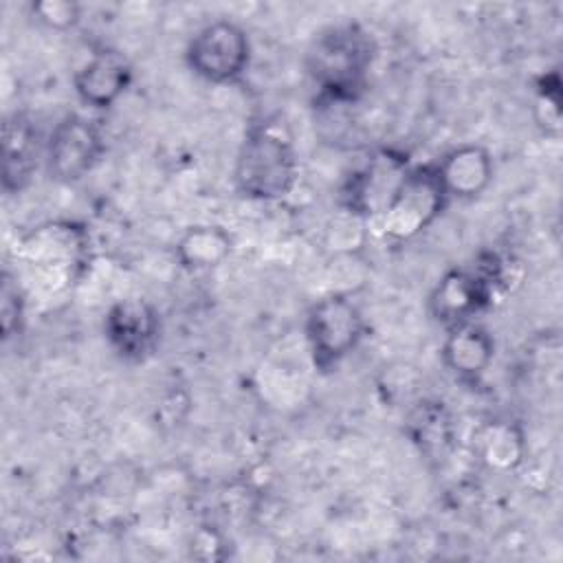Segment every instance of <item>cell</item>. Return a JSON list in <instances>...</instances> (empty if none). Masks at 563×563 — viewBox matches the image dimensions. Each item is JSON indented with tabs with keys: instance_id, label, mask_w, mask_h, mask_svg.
<instances>
[{
	"instance_id": "cell-9",
	"label": "cell",
	"mask_w": 563,
	"mask_h": 563,
	"mask_svg": "<svg viewBox=\"0 0 563 563\" xmlns=\"http://www.w3.org/2000/svg\"><path fill=\"white\" fill-rule=\"evenodd\" d=\"M106 336L110 345L130 361L145 358L158 339V314L145 299H123L108 310Z\"/></svg>"
},
{
	"instance_id": "cell-5",
	"label": "cell",
	"mask_w": 563,
	"mask_h": 563,
	"mask_svg": "<svg viewBox=\"0 0 563 563\" xmlns=\"http://www.w3.org/2000/svg\"><path fill=\"white\" fill-rule=\"evenodd\" d=\"M185 57L198 77L211 84H229L246 70L251 44L242 26L229 20H216L196 31Z\"/></svg>"
},
{
	"instance_id": "cell-3",
	"label": "cell",
	"mask_w": 563,
	"mask_h": 563,
	"mask_svg": "<svg viewBox=\"0 0 563 563\" xmlns=\"http://www.w3.org/2000/svg\"><path fill=\"white\" fill-rule=\"evenodd\" d=\"M446 198L435 165L411 167L380 216L385 235L398 242L416 238L442 213Z\"/></svg>"
},
{
	"instance_id": "cell-16",
	"label": "cell",
	"mask_w": 563,
	"mask_h": 563,
	"mask_svg": "<svg viewBox=\"0 0 563 563\" xmlns=\"http://www.w3.org/2000/svg\"><path fill=\"white\" fill-rule=\"evenodd\" d=\"M521 438L510 424H493L482 435V455L490 466L512 468L521 460Z\"/></svg>"
},
{
	"instance_id": "cell-15",
	"label": "cell",
	"mask_w": 563,
	"mask_h": 563,
	"mask_svg": "<svg viewBox=\"0 0 563 563\" xmlns=\"http://www.w3.org/2000/svg\"><path fill=\"white\" fill-rule=\"evenodd\" d=\"M233 249L231 235L222 227L198 224L183 233L176 244V257L185 268L209 271L220 266Z\"/></svg>"
},
{
	"instance_id": "cell-13",
	"label": "cell",
	"mask_w": 563,
	"mask_h": 563,
	"mask_svg": "<svg viewBox=\"0 0 563 563\" xmlns=\"http://www.w3.org/2000/svg\"><path fill=\"white\" fill-rule=\"evenodd\" d=\"M26 262L46 277H62L79 264L84 249L81 233L73 227H44L26 240Z\"/></svg>"
},
{
	"instance_id": "cell-17",
	"label": "cell",
	"mask_w": 563,
	"mask_h": 563,
	"mask_svg": "<svg viewBox=\"0 0 563 563\" xmlns=\"http://www.w3.org/2000/svg\"><path fill=\"white\" fill-rule=\"evenodd\" d=\"M24 312V297L20 290V284L4 273L2 275V290H0V317H2V334L4 339L13 336L15 330H20Z\"/></svg>"
},
{
	"instance_id": "cell-18",
	"label": "cell",
	"mask_w": 563,
	"mask_h": 563,
	"mask_svg": "<svg viewBox=\"0 0 563 563\" xmlns=\"http://www.w3.org/2000/svg\"><path fill=\"white\" fill-rule=\"evenodd\" d=\"M33 15L48 29L66 31L79 22L81 7L77 2H68V0H46V2L33 4Z\"/></svg>"
},
{
	"instance_id": "cell-10",
	"label": "cell",
	"mask_w": 563,
	"mask_h": 563,
	"mask_svg": "<svg viewBox=\"0 0 563 563\" xmlns=\"http://www.w3.org/2000/svg\"><path fill=\"white\" fill-rule=\"evenodd\" d=\"M132 66L117 51H97L75 73V92L90 108H110L130 86Z\"/></svg>"
},
{
	"instance_id": "cell-12",
	"label": "cell",
	"mask_w": 563,
	"mask_h": 563,
	"mask_svg": "<svg viewBox=\"0 0 563 563\" xmlns=\"http://www.w3.org/2000/svg\"><path fill=\"white\" fill-rule=\"evenodd\" d=\"M37 167V132L24 114H11L2 125V187L20 191Z\"/></svg>"
},
{
	"instance_id": "cell-2",
	"label": "cell",
	"mask_w": 563,
	"mask_h": 563,
	"mask_svg": "<svg viewBox=\"0 0 563 563\" xmlns=\"http://www.w3.org/2000/svg\"><path fill=\"white\" fill-rule=\"evenodd\" d=\"M235 185L255 200H279L297 180L292 145L273 128H255L246 134L235 158Z\"/></svg>"
},
{
	"instance_id": "cell-1",
	"label": "cell",
	"mask_w": 563,
	"mask_h": 563,
	"mask_svg": "<svg viewBox=\"0 0 563 563\" xmlns=\"http://www.w3.org/2000/svg\"><path fill=\"white\" fill-rule=\"evenodd\" d=\"M374 59L372 37L352 22L319 33L308 51V73L328 101H354L365 88V75Z\"/></svg>"
},
{
	"instance_id": "cell-19",
	"label": "cell",
	"mask_w": 563,
	"mask_h": 563,
	"mask_svg": "<svg viewBox=\"0 0 563 563\" xmlns=\"http://www.w3.org/2000/svg\"><path fill=\"white\" fill-rule=\"evenodd\" d=\"M537 121L543 130H550L554 134H559L561 128V110H559V77L550 75L543 77L541 88L537 90Z\"/></svg>"
},
{
	"instance_id": "cell-6",
	"label": "cell",
	"mask_w": 563,
	"mask_h": 563,
	"mask_svg": "<svg viewBox=\"0 0 563 563\" xmlns=\"http://www.w3.org/2000/svg\"><path fill=\"white\" fill-rule=\"evenodd\" d=\"M101 154V130L81 114H68L53 128L48 136L46 167L55 180L75 183L92 172Z\"/></svg>"
},
{
	"instance_id": "cell-14",
	"label": "cell",
	"mask_w": 563,
	"mask_h": 563,
	"mask_svg": "<svg viewBox=\"0 0 563 563\" xmlns=\"http://www.w3.org/2000/svg\"><path fill=\"white\" fill-rule=\"evenodd\" d=\"M495 356V343L490 334L477 323H462L449 328L442 343L444 365L462 378H475L484 374Z\"/></svg>"
},
{
	"instance_id": "cell-4",
	"label": "cell",
	"mask_w": 563,
	"mask_h": 563,
	"mask_svg": "<svg viewBox=\"0 0 563 563\" xmlns=\"http://www.w3.org/2000/svg\"><path fill=\"white\" fill-rule=\"evenodd\" d=\"M365 330L356 303L341 292L319 299L306 319V339L319 369H330L343 361L361 341Z\"/></svg>"
},
{
	"instance_id": "cell-11",
	"label": "cell",
	"mask_w": 563,
	"mask_h": 563,
	"mask_svg": "<svg viewBox=\"0 0 563 563\" xmlns=\"http://www.w3.org/2000/svg\"><path fill=\"white\" fill-rule=\"evenodd\" d=\"M435 169L449 198H477L493 180V158L482 145L475 143L451 150L435 165Z\"/></svg>"
},
{
	"instance_id": "cell-8",
	"label": "cell",
	"mask_w": 563,
	"mask_h": 563,
	"mask_svg": "<svg viewBox=\"0 0 563 563\" xmlns=\"http://www.w3.org/2000/svg\"><path fill=\"white\" fill-rule=\"evenodd\" d=\"M495 284L475 268L449 271L431 292L429 306L435 321L446 328L471 323L493 299Z\"/></svg>"
},
{
	"instance_id": "cell-7",
	"label": "cell",
	"mask_w": 563,
	"mask_h": 563,
	"mask_svg": "<svg viewBox=\"0 0 563 563\" xmlns=\"http://www.w3.org/2000/svg\"><path fill=\"white\" fill-rule=\"evenodd\" d=\"M409 172L407 158L391 150L376 152L343 189V207L358 218H380Z\"/></svg>"
}]
</instances>
